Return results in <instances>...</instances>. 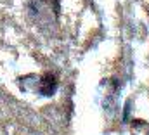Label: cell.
Wrapping results in <instances>:
<instances>
[{"label": "cell", "mask_w": 149, "mask_h": 135, "mask_svg": "<svg viewBox=\"0 0 149 135\" xmlns=\"http://www.w3.org/2000/svg\"><path fill=\"white\" fill-rule=\"evenodd\" d=\"M57 90V78L52 73H45L38 78V92L43 97H50L54 95Z\"/></svg>", "instance_id": "obj_1"}]
</instances>
